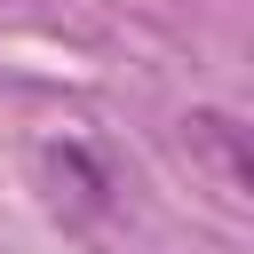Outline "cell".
<instances>
[{"label":"cell","instance_id":"6da1fadb","mask_svg":"<svg viewBox=\"0 0 254 254\" xmlns=\"http://www.w3.org/2000/svg\"><path fill=\"white\" fill-rule=\"evenodd\" d=\"M183 143H190V159L214 175V190H222V198H246V190H254L246 127H238L230 111H190V119H183Z\"/></svg>","mask_w":254,"mask_h":254},{"label":"cell","instance_id":"7a4b0ae2","mask_svg":"<svg viewBox=\"0 0 254 254\" xmlns=\"http://www.w3.org/2000/svg\"><path fill=\"white\" fill-rule=\"evenodd\" d=\"M40 167H48V183H56V206H64V214H103V206H111V190H119V183H111V167H103L95 151H79V143H56Z\"/></svg>","mask_w":254,"mask_h":254}]
</instances>
